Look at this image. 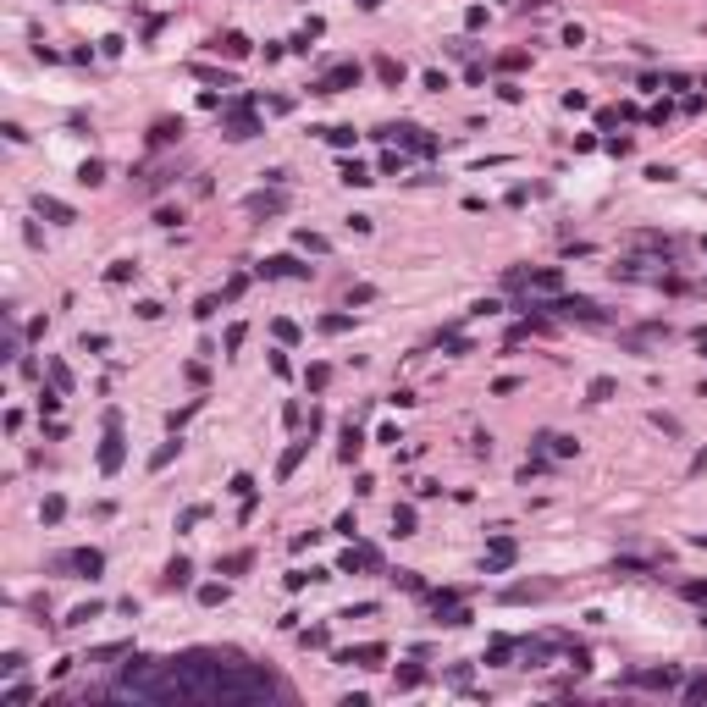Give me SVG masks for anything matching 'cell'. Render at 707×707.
I'll return each instance as SVG.
<instances>
[{
	"instance_id": "6da1fadb",
	"label": "cell",
	"mask_w": 707,
	"mask_h": 707,
	"mask_svg": "<svg viewBox=\"0 0 707 707\" xmlns=\"http://www.w3.org/2000/svg\"><path fill=\"white\" fill-rule=\"evenodd\" d=\"M111 697L133 702H271V674L238 663L227 652H182V658H133Z\"/></svg>"
},
{
	"instance_id": "7a4b0ae2",
	"label": "cell",
	"mask_w": 707,
	"mask_h": 707,
	"mask_svg": "<svg viewBox=\"0 0 707 707\" xmlns=\"http://www.w3.org/2000/svg\"><path fill=\"white\" fill-rule=\"evenodd\" d=\"M542 310H552L558 320H580V326H603V310L591 299H575V293H552Z\"/></svg>"
},
{
	"instance_id": "3957f363",
	"label": "cell",
	"mask_w": 707,
	"mask_h": 707,
	"mask_svg": "<svg viewBox=\"0 0 707 707\" xmlns=\"http://www.w3.org/2000/svg\"><path fill=\"white\" fill-rule=\"evenodd\" d=\"M100 470H105V475H116V470H122V414H116V409L105 414V442H100Z\"/></svg>"
},
{
	"instance_id": "277c9868",
	"label": "cell",
	"mask_w": 707,
	"mask_h": 707,
	"mask_svg": "<svg viewBox=\"0 0 707 707\" xmlns=\"http://www.w3.org/2000/svg\"><path fill=\"white\" fill-rule=\"evenodd\" d=\"M376 139H387V144H403V150H420V155H431V150H437V139H426V133H420V127H409V122L376 127Z\"/></svg>"
},
{
	"instance_id": "5b68a950",
	"label": "cell",
	"mask_w": 707,
	"mask_h": 707,
	"mask_svg": "<svg viewBox=\"0 0 707 707\" xmlns=\"http://www.w3.org/2000/svg\"><path fill=\"white\" fill-rule=\"evenodd\" d=\"M508 288H531V293H558V288H564V277H558V271H547V265H542V271H508Z\"/></svg>"
},
{
	"instance_id": "8992f818",
	"label": "cell",
	"mask_w": 707,
	"mask_h": 707,
	"mask_svg": "<svg viewBox=\"0 0 707 707\" xmlns=\"http://www.w3.org/2000/svg\"><path fill=\"white\" fill-rule=\"evenodd\" d=\"M354 83H359V67L348 61V67H332L326 78L315 83V94H343V88H354Z\"/></svg>"
},
{
	"instance_id": "52a82bcc",
	"label": "cell",
	"mask_w": 707,
	"mask_h": 707,
	"mask_svg": "<svg viewBox=\"0 0 707 707\" xmlns=\"http://www.w3.org/2000/svg\"><path fill=\"white\" fill-rule=\"evenodd\" d=\"M260 277H293V282H304V277H310V265H299L293 254H271V260L260 265Z\"/></svg>"
},
{
	"instance_id": "ba28073f",
	"label": "cell",
	"mask_w": 707,
	"mask_h": 707,
	"mask_svg": "<svg viewBox=\"0 0 707 707\" xmlns=\"http://www.w3.org/2000/svg\"><path fill=\"white\" fill-rule=\"evenodd\" d=\"M630 685H646V691H674V685H680V669H641V674H630Z\"/></svg>"
},
{
	"instance_id": "9c48e42d",
	"label": "cell",
	"mask_w": 707,
	"mask_h": 707,
	"mask_svg": "<svg viewBox=\"0 0 707 707\" xmlns=\"http://www.w3.org/2000/svg\"><path fill=\"white\" fill-rule=\"evenodd\" d=\"M542 597H552V580H520L503 591V603H542Z\"/></svg>"
},
{
	"instance_id": "30bf717a",
	"label": "cell",
	"mask_w": 707,
	"mask_h": 707,
	"mask_svg": "<svg viewBox=\"0 0 707 707\" xmlns=\"http://www.w3.org/2000/svg\"><path fill=\"white\" fill-rule=\"evenodd\" d=\"M387 658V646L382 641H371V646H348V652H337V663H359V669H376Z\"/></svg>"
},
{
	"instance_id": "8fae6325",
	"label": "cell",
	"mask_w": 707,
	"mask_h": 707,
	"mask_svg": "<svg viewBox=\"0 0 707 707\" xmlns=\"http://www.w3.org/2000/svg\"><path fill=\"white\" fill-rule=\"evenodd\" d=\"M61 569H78V575H100V569H105V558H100L94 547H78V552H67V558H61Z\"/></svg>"
},
{
	"instance_id": "7c38bea8",
	"label": "cell",
	"mask_w": 707,
	"mask_h": 707,
	"mask_svg": "<svg viewBox=\"0 0 707 707\" xmlns=\"http://www.w3.org/2000/svg\"><path fill=\"white\" fill-rule=\"evenodd\" d=\"M359 448H365V431L348 420V426H343V437H337V459H343V465H354V459H359Z\"/></svg>"
},
{
	"instance_id": "4fadbf2b",
	"label": "cell",
	"mask_w": 707,
	"mask_h": 707,
	"mask_svg": "<svg viewBox=\"0 0 707 707\" xmlns=\"http://www.w3.org/2000/svg\"><path fill=\"white\" fill-rule=\"evenodd\" d=\"M254 100H238V116L227 122V139H254V116H249Z\"/></svg>"
},
{
	"instance_id": "5bb4252c",
	"label": "cell",
	"mask_w": 707,
	"mask_h": 707,
	"mask_svg": "<svg viewBox=\"0 0 707 707\" xmlns=\"http://www.w3.org/2000/svg\"><path fill=\"white\" fill-rule=\"evenodd\" d=\"M382 558H376V547H348L343 552V575H354V569H376Z\"/></svg>"
},
{
	"instance_id": "9a60e30c",
	"label": "cell",
	"mask_w": 707,
	"mask_h": 707,
	"mask_svg": "<svg viewBox=\"0 0 707 707\" xmlns=\"http://www.w3.org/2000/svg\"><path fill=\"white\" fill-rule=\"evenodd\" d=\"M508 564H514V542H508V536H497V542H492V552H486V569L497 575V569H508Z\"/></svg>"
},
{
	"instance_id": "2e32d148",
	"label": "cell",
	"mask_w": 707,
	"mask_h": 707,
	"mask_svg": "<svg viewBox=\"0 0 707 707\" xmlns=\"http://www.w3.org/2000/svg\"><path fill=\"white\" fill-rule=\"evenodd\" d=\"M282 205H288V199H282V188H277V194H249V210H254V216H277Z\"/></svg>"
},
{
	"instance_id": "e0dca14e",
	"label": "cell",
	"mask_w": 707,
	"mask_h": 707,
	"mask_svg": "<svg viewBox=\"0 0 707 707\" xmlns=\"http://www.w3.org/2000/svg\"><path fill=\"white\" fill-rule=\"evenodd\" d=\"M33 210H39V216H50V222H78V216H72L61 199H50V194H39V199H33Z\"/></svg>"
},
{
	"instance_id": "ac0fdd59",
	"label": "cell",
	"mask_w": 707,
	"mask_h": 707,
	"mask_svg": "<svg viewBox=\"0 0 707 707\" xmlns=\"http://www.w3.org/2000/svg\"><path fill=\"white\" fill-rule=\"evenodd\" d=\"M210 50H222V56H233V61H243V56H249V39H243V33H222V39L210 45Z\"/></svg>"
},
{
	"instance_id": "d6986e66",
	"label": "cell",
	"mask_w": 707,
	"mask_h": 707,
	"mask_svg": "<svg viewBox=\"0 0 707 707\" xmlns=\"http://www.w3.org/2000/svg\"><path fill=\"white\" fill-rule=\"evenodd\" d=\"M420 680H426V669H420V663H403V669L393 674V685H398V691H414Z\"/></svg>"
},
{
	"instance_id": "ffe728a7",
	"label": "cell",
	"mask_w": 707,
	"mask_h": 707,
	"mask_svg": "<svg viewBox=\"0 0 707 707\" xmlns=\"http://www.w3.org/2000/svg\"><path fill=\"white\" fill-rule=\"evenodd\" d=\"M343 182H348V188H365V182H376V177H371L359 160H343Z\"/></svg>"
},
{
	"instance_id": "44dd1931",
	"label": "cell",
	"mask_w": 707,
	"mask_h": 707,
	"mask_svg": "<svg viewBox=\"0 0 707 707\" xmlns=\"http://www.w3.org/2000/svg\"><path fill=\"white\" fill-rule=\"evenodd\" d=\"M188 580H194L188 558H171V564H166V586H188Z\"/></svg>"
},
{
	"instance_id": "7402d4cb",
	"label": "cell",
	"mask_w": 707,
	"mask_h": 707,
	"mask_svg": "<svg viewBox=\"0 0 707 707\" xmlns=\"http://www.w3.org/2000/svg\"><path fill=\"white\" fill-rule=\"evenodd\" d=\"M304 448H310V442H293V448L282 453V465H277V475H282V481H288V475L299 470V459H304Z\"/></svg>"
},
{
	"instance_id": "603a6c76",
	"label": "cell",
	"mask_w": 707,
	"mask_h": 707,
	"mask_svg": "<svg viewBox=\"0 0 707 707\" xmlns=\"http://www.w3.org/2000/svg\"><path fill=\"white\" fill-rule=\"evenodd\" d=\"M393 531H398V536H414V508H409V503H398V508H393Z\"/></svg>"
},
{
	"instance_id": "cb8c5ba5",
	"label": "cell",
	"mask_w": 707,
	"mask_h": 707,
	"mask_svg": "<svg viewBox=\"0 0 707 707\" xmlns=\"http://www.w3.org/2000/svg\"><path fill=\"white\" fill-rule=\"evenodd\" d=\"M78 182H83V188L105 182V166H100V160H83V166H78Z\"/></svg>"
},
{
	"instance_id": "d4e9b609",
	"label": "cell",
	"mask_w": 707,
	"mask_h": 707,
	"mask_svg": "<svg viewBox=\"0 0 707 707\" xmlns=\"http://www.w3.org/2000/svg\"><path fill=\"white\" fill-rule=\"evenodd\" d=\"M39 514H45V525H56V520H61V514H67V503H61V497H56V492H50V497H45V508H39Z\"/></svg>"
},
{
	"instance_id": "484cf974",
	"label": "cell",
	"mask_w": 707,
	"mask_h": 707,
	"mask_svg": "<svg viewBox=\"0 0 707 707\" xmlns=\"http://www.w3.org/2000/svg\"><path fill=\"white\" fill-rule=\"evenodd\" d=\"M122 652H133V646H127V641H116V646H94L88 663H105V658H122Z\"/></svg>"
},
{
	"instance_id": "4316f807",
	"label": "cell",
	"mask_w": 707,
	"mask_h": 707,
	"mask_svg": "<svg viewBox=\"0 0 707 707\" xmlns=\"http://www.w3.org/2000/svg\"><path fill=\"white\" fill-rule=\"evenodd\" d=\"M608 398H614V376H597L591 382V403H608Z\"/></svg>"
},
{
	"instance_id": "83f0119b",
	"label": "cell",
	"mask_w": 707,
	"mask_h": 707,
	"mask_svg": "<svg viewBox=\"0 0 707 707\" xmlns=\"http://www.w3.org/2000/svg\"><path fill=\"white\" fill-rule=\"evenodd\" d=\"M88 619H100V603H78V608H72V619H67V625H88Z\"/></svg>"
},
{
	"instance_id": "f1b7e54d",
	"label": "cell",
	"mask_w": 707,
	"mask_h": 707,
	"mask_svg": "<svg viewBox=\"0 0 707 707\" xmlns=\"http://www.w3.org/2000/svg\"><path fill=\"white\" fill-rule=\"evenodd\" d=\"M376 72H382V83H403V67H398V61H387V56L376 61Z\"/></svg>"
},
{
	"instance_id": "f546056e",
	"label": "cell",
	"mask_w": 707,
	"mask_h": 707,
	"mask_svg": "<svg viewBox=\"0 0 707 707\" xmlns=\"http://www.w3.org/2000/svg\"><path fill=\"white\" fill-rule=\"evenodd\" d=\"M320 133H326L337 150H348V144H354V127H320Z\"/></svg>"
},
{
	"instance_id": "4dcf8cb0",
	"label": "cell",
	"mask_w": 707,
	"mask_h": 707,
	"mask_svg": "<svg viewBox=\"0 0 707 707\" xmlns=\"http://www.w3.org/2000/svg\"><path fill=\"white\" fill-rule=\"evenodd\" d=\"M105 277H111V282H127V277H139V265H133V260H116Z\"/></svg>"
},
{
	"instance_id": "1f68e13d",
	"label": "cell",
	"mask_w": 707,
	"mask_h": 707,
	"mask_svg": "<svg viewBox=\"0 0 707 707\" xmlns=\"http://www.w3.org/2000/svg\"><path fill=\"white\" fill-rule=\"evenodd\" d=\"M50 382H56V387H61V393H67V387H72V371H67V365H61V359H50Z\"/></svg>"
},
{
	"instance_id": "d6a6232c",
	"label": "cell",
	"mask_w": 707,
	"mask_h": 707,
	"mask_svg": "<svg viewBox=\"0 0 707 707\" xmlns=\"http://www.w3.org/2000/svg\"><path fill=\"white\" fill-rule=\"evenodd\" d=\"M199 603H205V608H216V603H227V586H199Z\"/></svg>"
},
{
	"instance_id": "836d02e7",
	"label": "cell",
	"mask_w": 707,
	"mask_h": 707,
	"mask_svg": "<svg viewBox=\"0 0 707 707\" xmlns=\"http://www.w3.org/2000/svg\"><path fill=\"white\" fill-rule=\"evenodd\" d=\"M514 658V641H492V652H486V663H508Z\"/></svg>"
},
{
	"instance_id": "e575fe53",
	"label": "cell",
	"mask_w": 707,
	"mask_h": 707,
	"mask_svg": "<svg viewBox=\"0 0 707 707\" xmlns=\"http://www.w3.org/2000/svg\"><path fill=\"white\" fill-rule=\"evenodd\" d=\"M542 442H547L558 459H569V453H575V437H542Z\"/></svg>"
},
{
	"instance_id": "d590c367",
	"label": "cell",
	"mask_w": 707,
	"mask_h": 707,
	"mask_svg": "<svg viewBox=\"0 0 707 707\" xmlns=\"http://www.w3.org/2000/svg\"><path fill=\"white\" fill-rule=\"evenodd\" d=\"M171 139H182V122H160L155 127V144H171Z\"/></svg>"
},
{
	"instance_id": "8d00e7d4",
	"label": "cell",
	"mask_w": 707,
	"mask_h": 707,
	"mask_svg": "<svg viewBox=\"0 0 707 707\" xmlns=\"http://www.w3.org/2000/svg\"><path fill=\"white\" fill-rule=\"evenodd\" d=\"M171 459H177V442H166V448H155V459H150V470H166Z\"/></svg>"
},
{
	"instance_id": "74e56055",
	"label": "cell",
	"mask_w": 707,
	"mask_h": 707,
	"mask_svg": "<svg viewBox=\"0 0 707 707\" xmlns=\"http://www.w3.org/2000/svg\"><path fill=\"white\" fill-rule=\"evenodd\" d=\"M299 249H310V254H326V238H320V233H299Z\"/></svg>"
},
{
	"instance_id": "f35d334b",
	"label": "cell",
	"mask_w": 707,
	"mask_h": 707,
	"mask_svg": "<svg viewBox=\"0 0 707 707\" xmlns=\"http://www.w3.org/2000/svg\"><path fill=\"white\" fill-rule=\"evenodd\" d=\"M233 497H243V503L254 497V481H249V475H233Z\"/></svg>"
},
{
	"instance_id": "ab89813d",
	"label": "cell",
	"mask_w": 707,
	"mask_h": 707,
	"mask_svg": "<svg viewBox=\"0 0 707 707\" xmlns=\"http://www.w3.org/2000/svg\"><path fill=\"white\" fill-rule=\"evenodd\" d=\"M685 597H691V603H707V586H702V580H691V586H685Z\"/></svg>"
},
{
	"instance_id": "60d3db41",
	"label": "cell",
	"mask_w": 707,
	"mask_h": 707,
	"mask_svg": "<svg viewBox=\"0 0 707 707\" xmlns=\"http://www.w3.org/2000/svg\"><path fill=\"white\" fill-rule=\"evenodd\" d=\"M685 697H691V702H702V697H707V680H691V685H685Z\"/></svg>"
},
{
	"instance_id": "b9f144b4",
	"label": "cell",
	"mask_w": 707,
	"mask_h": 707,
	"mask_svg": "<svg viewBox=\"0 0 707 707\" xmlns=\"http://www.w3.org/2000/svg\"><path fill=\"white\" fill-rule=\"evenodd\" d=\"M359 6H365V11H376V6H382V0H359Z\"/></svg>"
}]
</instances>
